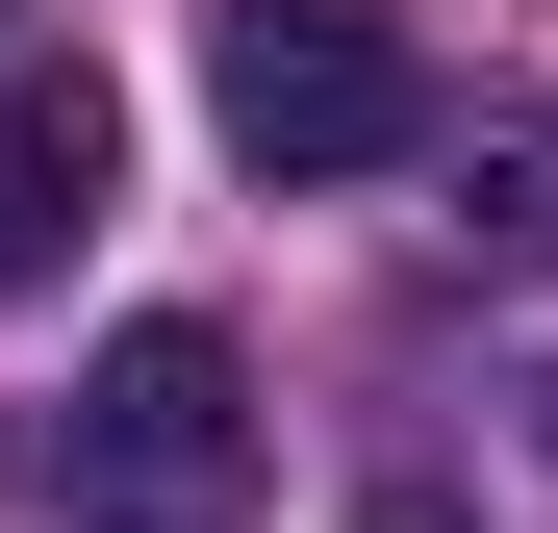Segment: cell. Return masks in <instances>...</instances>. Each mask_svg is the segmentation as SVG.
<instances>
[{
	"instance_id": "6da1fadb",
	"label": "cell",
	"mask_w": 558,
	"mask_h": 533,
	"mask_svg": "<svg viewBox=\"0 0 558 533\" xmlns=\"http://www.w3.org/2000/svg\"><path fill=\"white\" fill-rule=\"evenodd\" d=\"M51 508L76 533H229L254 508V355L204 305H153L76 355V407H51Z\"/></svg>"
},
{
	"instance_id": "7a4b0ae2",
	"label": "cell",
	"mask_w": 558,
	"mask_h": 533,
	"mask_svg": "<svg viewBox=\"0 0 558 533\" xmlns=\"http://www.w3.org/2000/svg\"><path fill=\"white\" fill-rule=\"evenodd\" d=\"M204 128L254 178H381V153H432V51H407V0H229Z\"/></svg>"
},
{
	"instance_id": "3957f363",
	"label": "cell",
	"mask_w": 558,
	"mask_h": 533,
	"mask_svg": "<svg viewBox=\"0 0 558 533\" xmlns=\"http://www.w3.org/2000/svg\"><path fill=\"white\" fill-rule=\"evenodd\" d=\"M102 178H128V102H102V51H0V305H26V280H76Z\"/></svg>"
},
{
	"instance_id": "277c9868",
	"label": "cell",
	"mask_w": 558,
	"mask_h": 533,
	"mask_svg": "<svg viewBox=\"0 0 558 533\" xmlns=\"http://www.w3.org/2000/svg\"><path fill=\"white\" fill-rule=\"evenodd\" d=\"M432 254H483V280H558V102L432 128Z\"/></svg>"
},
{
	"instance_id": "5b68a950",
	"label": "cell",
	"mask_w": 558,
	"mask_h": 533,
	"mask_svg": "<svg viewBox=\"0 0 558 533\" xmlns=\"http://www.w3.org/2000/svg\"><path fill=\"white\" fill-rule=\"evenodd\" d=\"M381 533H457V508H432V483H407V508H381Z\"/></svg>"
}]
</instances>
